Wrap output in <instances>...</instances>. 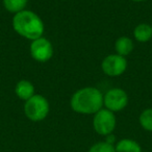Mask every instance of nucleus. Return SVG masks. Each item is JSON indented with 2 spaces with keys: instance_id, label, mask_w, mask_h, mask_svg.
Here are the masks:
<instances>
[{
  "instance_id": "12",
  "label": "nucleus",
  "mask_w": 152,
  "mask_h": 152,
  "mask_svg": "<svg viewBox=\"0 0 152 152\" xmlns=\"http://www.w3.org/2000/svg\"><path fill=\"white\" fill-rule=\"evenodd\" d=\"M28 0H3V7L7 12L12 14H17L25 10Z\"/></svg>"
},
{
  "instance_id": "16",
  "label": "nucleus",
  "mask_w": 152,
  "mask_h": 152,
  "mask_svg": "<svg viewBox=\"0 0 152 152\" xmlns=\"http://www.w3.org/2000/svg\"><path fill=\"white\" fill-rule=\"evenodd\" d=\"M151 28H152V24H151Z\"/></svg>"
},
{
  "instance_id": "7",
  "label": "nucleus",
  "mask_w": 152,
  "mask_h": 152,
  "mask_svg": "<svg viewBox=\"0 0 152 152\" xmlns=\"http://www.w3.org/2000/svg\"><path fill=\"white\" fill-rule=\"evenodd\" d=\"M101 69L103 73L110 77H117L122 75L127 69L126 57L121 56L117 53L107 55L102 61Z\"/></svg>"
},
{
  "instance_id": "1",
  "label": "nucleus",
  "mask_w": 152,
  "mask_h": 152,
  "mask_svg": "<svg viewBox=\"0 0 152 152\" xmlns=\"http://www.w3.org/2000/svg\"><path fill=\"white\" fill-rule=\"evenodd\" d=\"M72 110L81 115H95L103 108V94L95 87L77 90L70 99Z\"/></svg>"
},
{
  "instance_id": "3",
  "label": "nucleus",
  "mask_w": 152,
  "mask_h": 152,
  "mask_svg": "<svg viewBox=\"0 0 152 152\" xmlns=\"http://www.w3.org/2000/svg\"><path fill=\"white\" fill-rule=\"evenodd\" d=\"M23 110L28 120L32 122H41L47 118L50 112V105L44 96L34 94L31 98L25 101Z\"/></svg>"
},
{
  "instance_id": "11",
  "label": "nucleus",
  "mask_w": 152,
  "mask_h": 152,
  "mask_svg": "<svg viewBox=\"0 0 152 152\" xmlns=\"http://www.w3.org/2000/svg\"><path fill=\"white\" fill-rule=\"evenodd\" d=\"M116 152H142V147L132 139H121L115 145Z\"/></svg>"
},
{
  "instance_id": "6",
  "label": "nucleus",
  "mask_w": 152,
  "mask_h": 152,
  "mask_svg": "<svg viewBox=\"0 0 152 152\" xmlns=\"http://www.w3.org/2000/svg\"><path fill=\"white\" fill-rule=\"evenodd\" d=\"M30 55L39 63H46L53 56V46L48 39L41 37L31 41L29 46Z\"/></svg>"
},
{
  "instance_id": "4",
  "label": "nucleus",
  "mask_w": 152,
  "mask_h": 152,
  "mask_svg": "<svg viewBox=\"0 0 152 152\" xmlns=\"http://www.w3.org/2000/svg\"><path fill=\"white\" fill-rule=\"evenodd\" d=\"M117 126V118L115 113L101 108L93 117V128L95 132L102 137L112 134Z\"/></svg>"
},
{
  "instance_id": "10",
  "label": "nucleus",
  "mask_w": 152,
  "mask_h": 152,
  "mask_svg": "<svg viewBox=\"0 0 152 152\" xmlns=\"http://www.w3.org/2000/svg\"><path fill=\"white\" fill-rule=\"evenodd\" d=\"M133 37L140 43H147L152 38V28L148 23H140L133 29Z\"/></svg>"
},
{
  "instance_id": "13",
  "label": "nucleus",
  "mask_w": 152,
  "mask_h": 152,
  "mask_svg": "<svg viewBox=\"0 0 152 152\" xmlns=\"http://www.w3.org/2000/svg\"><path fill=\"white\" fill-rule=\"evenodd\" d=\"M139 123L141 127L146 131L152 132V108H146L140 114Z\"/></svg>"
},
{
  "instance_id": "8",
  "label": "nucleus",
  "mask_w": 152,
  "mask_h": 152,
  "mask_svg": "<svg viewBox=\"0 0 152 152\" xmlns=\"http://www.w3.org/2000/svg\"><path fill=\"white\" fill-rule=\"evenodd\" d=\"M15 94L19 99L23 100L24 102L31 98L34 95V86L29 80L22 79L18 81L15 87Z\"/></svg>"
},
{
  "instance_id": "14",
  "label": "nucleus",
  "mask_w": 152,
  "mask_h": 152,
  "mask_svg": "<svg viewBox=\"0 0 152 152\" xmlns=\"http://www.w3.org/2000/svg\"><path fill=\"white\" fill-rule=\"evenodd\" d=\"M88 152H116V149L115 145H112L105 141H100L93 144Z\"/></svg>"
},
{
  "instance_id": "9",
  "label": "nucleus",
  "mask_w": 152,
  "mask_h": 152,
  "mask_svg": "<svg viewBox=\"0 0 152 152\" xmlns=\"http://www.w3.org/2000/svg\"><path fill=\"white\" fill-rule=\"evenodd\" d=\"M133 48H134V44L133 41L128 37H120L116 40L115 42V50L116 53L121 56L126 57L132 52Z\"/></svg>"
},
{
  "instance_id": "5",
  "label": "nucleus",
  "mask_w": 152,
  "mask_h": 152,
  "mask_svg": "<svg viewBox=\"0 0 152 152\" xmlns=\"http://www.w3.org/2000/svg\"><path fill=\"white\" fill-rule=\"evenodd\" d=\"M128 104V95L121 88H113L103 95L104 108L113 113L121 112Z\"/></svg>"
},
{
  "instance_id": "15",
  "label": "nucleus",
  "mask_w": 152,
  "mask_h": 152,
  "mask_svg": "<svg viewBox=\"0 0 152 152\" xmlns=\"http://www.w3.org/2000/svg\"><path fill=\"white\" fill-rule=\"evenodd\" d=\"M130 1H133V2H143L145 0H130Z\"/></svg>"
},
{
  "instance_id": "2",
  "label": "nucleus",
  "mask_w": 152,
  "mask_h": 152,
  "mask_svg": "<svg viewBox=\"0 0 152 152\" xmlns=\"http://www.w3.org/2000/svg\"><path fill=\"white\" fill-rule=\"evenodd\" d=\"M13 28L19 36L34 41L43 37L45 26L38 14L29 10H24L15 14L13 17Z\"/></svg>"
}]
</instances>
